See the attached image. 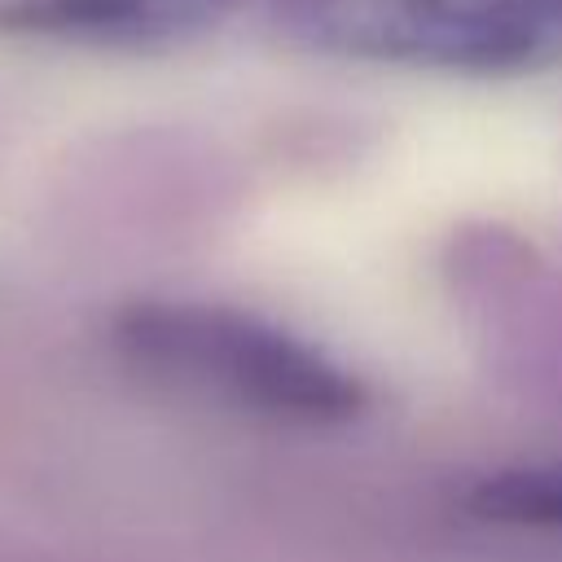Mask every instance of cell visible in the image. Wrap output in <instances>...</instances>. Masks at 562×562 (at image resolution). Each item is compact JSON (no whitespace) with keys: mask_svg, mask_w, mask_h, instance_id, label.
Returning a JSON list of instances; mask_svg holds the SVG:
<instances>
[{"mask_svg":"<svg viewBox=\"0 0 562 562\" xmlns=\"http://www.w3.org/2000/svg\"><path fill=\"white\" fill-rule=\"evenodd\" d=\"M114 342L145 378L281 426H342L360 417L364 386L321 347L250 312L211 303H136L119 312Z\"/></svg>","mask_w":562,"mask_h":562,"instance_id":"obj_1","label":"cell"},{"mask_svg":"<svg viewBox=\"0 0 562 562\" xmlns=\"http://www.w3.org/2000/svg\"><path fill=\"white\" fill-rule=\"evenodd\" d=\"M277 22L321 53L522 75L562 61V0H272Z\"/></svg>","mask_w":562,"mask_h":562,"instance_id":"obj_2","label":"cell"},{"mask_svg":"<svg viewBox=\"0 0 562 562\" xmlns=\"http://www.w3.org/2000/svg\"><path fill=\"white\" fill-rule=\"evenodd\" d=\"M233 0H13L0 22L13 31L79 44H167L224 18Z\"/></svg>","mask_w":562,"mask_h":562,"instance_id":"obj_3","label":"cell"},{"mask_svg":"<svg viewBox=\"0 0 562 562\" xmlns=\"http://www.w3.org/2000/svg\"><path fill=\"white\" fill-rule=\"evenodd\" d=\"M470 514L522 531H562V465L496 470L470 492Z\"/></svg>","mask_w":562,"mask_h":562,"instance_id":"obj_4","label":"cell"}]
</instances>
